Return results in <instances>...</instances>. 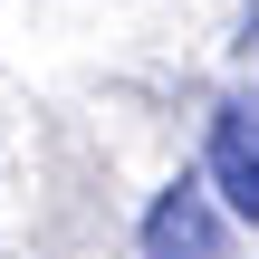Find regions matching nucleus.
Returning <instances> with one entry per match:
<instances>
[{
  "instance_id": "2",
  "label": "nucleus",
  "mask_w": 259,
  "mask_h": 259,
  "mask_svg": "<svg viewBox=\"0 0 259 259\" xmlns=\"http://www.w3.org/2000/svg\"><path fill=\"white\" fill-rule=\"evenodd\" d=\"M202 173L211 192L231 202V221L259 231V96H221L211 125H202Z\"/></svg>"
},
{
  "instance_id": "1",
  "label": "nucleus",
  "mask_w": 259,
  "mask_h": 259,
  "mask_svg": "<svg viewBox=\"0 0 259 259\" xmlns=\"http://www.w3.org/2000/svg\"><path fill=\"white\" fill-rule=\"evenodd\" d=\"M135 240H144V259H231V202L211 192V173L202 183L183 173V183H163L144 202V231Z\"/></svg>"
}]
</instances>
